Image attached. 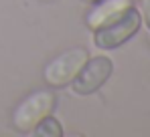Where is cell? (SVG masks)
Here are the masks:
<instances>
[{
  "instance_id": "6da1fadb",
  "label": "cell",
  "mask_w": 150,
  "mask_h": 137,
  "mask_svg": "<svg viewBox=\"0 0 150 137\" xmlns=\"http://www.w3.org/2000/svg\"><path fill=\"white\" fill-rule=\"evenodd\" d=\"M55 109H57V93H55V89H51V87L35 89V91L26 93L14 105V109L10 113V125L16 133L30 135L33 129L37 127V123L41 119H45L47 115L55 113Z\"/></svg>"
},
{
  "instance_id": "7a4b0ae2",
  "label": "cell",
  "mask_w": 150,
  "mask_h": 137,
  "mask_svg": "<svg viewBox=\"0 0 150 137\" xmlns=\"http://www.w3.org/2000/svg\"><path fill=\"white\" fill-rule=\"evenodd\" d=\"M87 59H89L87 46L75 45V46H69V48L61 50L59 55H55L43 67V81H45V85L55 89V91L57 89H67L73 83L79 68L85 65Z\"/></svg>"
},
{
  "instance_id": "3957f363",
  "label": "cell",
  "mask_w": 150,
  "mask_h": 137,
  "mask_svg": "<svg viewBox=\"0 0 150 137\" xmlns=\"http://www.w3.org/2000/svg\"><path fill=\"white\" fill-rule=\"evenodd\" d=\"M140 26H142V18H140V12H138L136 4H134L122 16H118L114 22L93 30L91 32V43L101 52L116 50V48L124 46L128 41H132L138 34Z\"/></svg>"
},
{
  "instance_id": "277c9868",
  "label": "cell",
  "mask_w": 150,
  "mask_h": 137,
  "mask_svg": "<svg viewBox=\"0 0 150 137\" xmlns=\"http://www.w3.org/2000/svg\"><path fill=\"white\" fill-rule=\"evenodd\" d=\"M112 75H114V61L100 50V55H96V57L89 55V59L79 68V73L73 79V83L69 85V89L77 97H89V95L100 91L112 79Z\"/></svg>"
},
{
  "instance_id": "5b68a950",
  "label": "cell",
  "mask_w": 150,
  "mask_h": 137,
  "mask_svg": "<svg viewBox=\"0 0 150 137\" xmlns=\"http://www.w3.org/2000/svg\"><path fill=\"white\" fill-rule=\"evenodd\" d=\"M132 6H134V0H96L89 4L87 12L83 14V24L89 32H93L105 24L114 22Z\"/></svg>"
},
{
  "instance_id": "8992f818",
  "label": "cell",
  "mask_w": 150,
  "mask_h": 137,
  "mask_svg": "<svg viewBox=\"0 0 150 137\" xmlns=\"http://www.w3.org/2000/svg\"><path fill=\"white\" fill-rule=\"evenodd\" d=\"M30 135H35V137H63L65 135V129H63V123L55 117V113H51L37 123V127L33 129Z\"/></svg>"
},
{
  "instance_id": "52a82bcc",
  "label": "cell",
  "mask_w": 150,
  "mask_h": 137,
  "mask_svg": "<svg viewBox=\"0 0 150 137\" xmlns=\"http://www.w3.org/2000/svg\"><path fill=\"white\" fill-rule=\"evenodd\" d=\"M136 8H138V12H140L142 24L150 30V0H140V4H138Z\"/></svg>"
},
{
  "instance_id": "ba28073f",
  "label": "cell",
  "mask_w": 150,
  "mask_h": 137,
  "mask_svg": "<svg viewBox=\"0 0 150 137\" xmlns=\"http://www.w3.org/2000/svg\"><path fill=\"white\" fill-rule=\"evenodd\" d=\"M81 2H85V4H91V2H96V0H81Z\"/></svg>"
},
{
  "instance_id": "9c48e42d",
  "label": "cell",
  "mask_w": 150,
  "mask_h": 137,
  "mask_svg": "<svg viewBox=\"0 0 150 137\" xmlns=\"http://www.w3.org/2000/svg\"><path fill=\"white\" fill-rule=\"evenodd\" d=\"M41 2H59V0H41Z\"/></svg>"
},
{
  "instance_id": "30bf717a",
  "label": "cell",
  "mask_w": 150,
  "mask_h": 137,
  "mask_svg": "<svg viewBox=\"0 0 150 137\" xmlns=\"http://www.w3.org/2000/svg\"><path fill=\"white\" fill-rule=\"evenodd\" d=\"M148 45H150V30H148Z\"/></svg>"
}]
</instances>
